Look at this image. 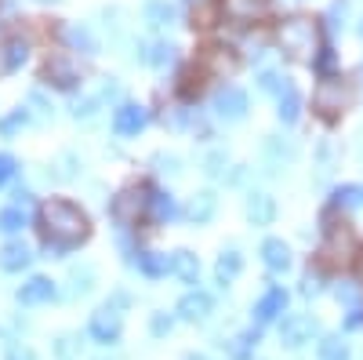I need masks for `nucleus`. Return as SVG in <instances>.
<instances>
[{
	"label": "nucleus",
	"mask_w": 363,
	"mask_h": 360,
	"mask_svg": "<svg viewBox=\"0 0 363 360\" xmlns=\"http://www.w3.org/2000/svg\"><path fill=\"white\" fill-rule=\"evenodd\" d=\"M262 262L272 269V273H284V269L291 266V248L284 244L280 236H269L262 244Z\"/></svg>",
	"instance_id": "obj_13"
},
{
	"label": "nucleus",
	"mask_w": 363,
	"mask_h": 360,
	"mask_svg": "<svg viewBox=\"0 0 363 360\" xmlns=\"http://www.w3.org/2000/svg\"><path fill=\"white\" fill-rule=\"evenodd\" d=\"M352 200H359V190H356V186H342V190L335 193V204H352Z\"/></svg>",
	"instance_id": "obj_39"
},
{
	"label": "nucleus",
	"mask_w": 363,
	"mask_h": 360,
	"mask_svg": "<svg viewBox=\"0 0 363 360\" xmlns=\"http://www.w3.org/2000/svg\"><path fill=\"white\" fill-rule=\"evenodd\" d=\"M22 226H26L22 207H4V212H0V233H18Z\"/></svg>",
	"instance_id": "obj_28"
},
{
	"label": "nucleus",
	"mask_w": 363,
	"mask_h": 360,
	"mask_svg": "<svg viewBox=\"0 0 363 360\" xmlns=\"http://www.w3.org/2000/svg\"><path fill=\"white\" fill-rule=\"evenodd\" d=\"M301 291H306V295H313V291H320V280H316V277L309 273V277H306V288H301Z\"/></svg>",
	"instance_id": "obj_43"
},
{
	"label": "nucleus",
	"mask_w": 363,
	"mask_h": 360,
	"mask_svg": "<svg viewBox=\"0 0 363 360\" xmlns=\"http://www.w3.org/2000/svg\"><path fill=\"white\" fill-rule=\"evenodd\" d=\"M26 58H29V44H26V37H8L4 48H0V73L18 70Z\"/></svg>",
	"instance_id": "obj_12"
},
{
	"label": "nucleus",
	"mask_w": 363,
	"mask_h": 360,
	"mask_svg": "<svg viewBox=\"0 0 363 360\" xmlns=\"http://www.w3.org/2000/svg\"><path fill=\"white\" fill-rule=\"evenodd\" d=\"M37 4H58V0H37Z\"/></svg>",
	"instance_id": "obj_45"
},
{
	"label": "nucleus",
	"mask_w": 363,
	"mask_h": 360,
	"mask_svg": "<svg viewBox=\"0 0 363 360\" xmlns=\"http://www.w3.org/2000/svg\"><path fill=\"white\" fill-rule=\"evenodd\" d=\"M356 251V236L349 222H327V240H323V255L330 262H349Z\"/></svg>",
	"instance_id": "obj_5"
},
{
	"label": "nucleus",
	"mask_w": 363,
	"mask_h": 360,
	"mask_svg": "<svg viewBox=\"0 0 363 360\" xmlns=\"http://www.w3.org/2000/svg\"><path fill=\"white\" fill-rule=\"evenodd\" d=\"M240 269H244V258H240L236 251H222V258H218V266H215V277H218V284H229Z\"/></svg>",
	"instance_id": "obj_22"
},
{
	"label": "nucleus",
	"mask_w": 363,
	"mask_h": 360,
	"mask_svg": "<svg viewBox=\"0 0 363 360\" xmlns=\"http://www.w3.org/2000/svg\"><path fill=\"white\" fill-rule=\"evenodd\" d=\"M95 109H99V99H77L73 102V116L77 120H91V116H95Z\"/></svg>",
	"instance_id": "obj_34"
},
{
	"label": "nucleus",
	"mask_w": 363,
	"mask_h": 360,
	"mask_svg": "<svg viewBox=\"0 0 363 360\" xmlns=\"http://www.w3.org/2000/svg\"><path fill=\"white\" fill-rule=\"evenodd\" d=\"M359 273H363V255H359Z\"/></svg>",
	"instance_id": "obj_46"
},
{
	"label": "nucleus",
	"mask_w": 363,
	"mask_h": 360,
	"mask_svg": "<svg viewBox=\"0 0 363 360\" xmlns=\"http://www.w3.org/2000/svg\"><path fill=\"white\" fill-rule=\"evenodd\" d=\"M338 302H345V306H352V313H359V302H363V295H359V288H356V284L342 280V288H338Z\"/></svg>",
	"instance_id": "obj_32"
},
{
	"label": "nucleus",
	"mask_w": 363,
	"mask_h": 360,
	"mask_svg": "<svg viewBox=\"0 0 363 360\" xmlns=\"http://www.w3.org/2000/svg\"><path fill=\"white\" fill-rule=\"evenodd\" d=\"M29 248L22 244V240H11V244H4L0 248V269H4V273H18V269H26L29 266Z\"/></svg>",
	"instance_id": "obj_17"
},
{
	"label": "nucleus",
	"mask_w": 363,
	"mask_h": 360,
	"mask_svg": "<svg viewBox=\"0 0 363 360\" xmlns=\"http://www.w3.org/2000/svg\"><path fill=\"white\" fill-rule=\"evenodd\" d=\"M145 190L142 186H128V190H120L116 197H113V204H109V212H113V219L120 222V226H135L138 219H142V212H145Z\"/></svg>",
	"instance_id": "obj_4"
},
{
	"label": "nucleus",
	"mask_w": 363,
	"mask_h": 360,
	"mask_svg": "<svg viewBox=\"0 0 363 360\" xmlns=\"http://www.w3.org/2000/svg\"><path fill=\"white\" fill-rule=\"evenodd\" d=\"M29 106H33V113H37L40 120H48V116H51V106H48V99H44L40 92H29Z\"/></svg>",
	"instance_id": "obj_35"
},
{
	"label": "nucleus",
	"mask_w": 363,
	"mask_h": 360,
	"mask_svg": "<svg viewBox=\"0 0 363 360\" xmlns=\"http://www.w3.org/2000/svg\"><path fill=\"white\" fill-rule=\"evenodd\" d=\"M26 116H29L26 109H18V113H11L8 120H0V131H4V135H11V131H15L18 124H26Z\"/></svg>",
	"instance_id": "obj_36"
},
{
	"label": "nucleus",
	"mask_w": 363,
	"mask_h": 360,
	"mask_svg": "<svg viewBox=\"0 0 363 360\" xmlns=\"http://www.w3.org/2000/svg\"><path fill=\"white\" fill-rule=\"evenodd\" d=\"M284 306H287V295L280 291V288H272L265 298H262V302H258V320H277L280 313H284Z\"/></svg>",
	"instance_id": "obj_21"
},
{
	"label": "nucleus",
	"mask_w": 363,
	"mask_h": 360,
	"mask_svg": "<svg viewBox=\"0 0 363 360\" xmlns=\"http://www.w3.org/2000/svg\"><path fill=\"white\" fill-rule=\"evenodd\" d=\"M359 204H363V190H359Z\"/></svg>",
	"instance_id": "obj_48"
},
{
	"label": "nucleus",
	"mask_w": 363,
	"mask_h": 360,
	"mask_svg": "<svg viewBox=\"0 0 363 360\" xmlns=\"http://www.w3.org/2000/svg\"><path fill=\"white\" fill-rule=\"evenodd\" d=\"M211 306H215V298L207 291H189V295H182V302H178V317L182 320H203L211 313Z\"/></svg>",
	"instance_id": "obj_11"
},
{
	"label": "nucleus",
	"mask_w": 363,
	"mask_h": 360,
	"mask_svg": "<svg viewBox=\"0 0 363 360\" xmlns=\"http://www.w3.org/2000/svg\"><path fill=\"white\" fill-rule=\"evenodd\" d=\"M258 84H262V92H269V95H277V99H280V95L287 92V87H291V80H287V77H280V73H272V70H265Z\"/></svg>",
	"instance_id": "obj_29"
},
{
	"label": "nucleus",
	"mask_w": 363,
	"mask_h": 360,
	"mask_svg": "<svg viewBox=\"0 0 363 360\" xmlns=\"http://www.w3.org/2000/svg\"><path fill=\"white\" fill-rule=\"evenodd\" d=\"M91 280H95V266H80V269H73L69 273V295H84V291H91Z\"/></svg>",
	"instance_id": "obj_26"
},
{
	"label": "nucleus",
	"mask_w": 363,
	"mask_h": 360,
	"mask_svg": "<svg viewBox=\"0 0 363 360\" xmlns=\"http://www.w3.org/2000/svg\"><path fill=\"white\" fill-rule=\"evenodd\" d=\"M8 360H37V353L29 346H15V349H8Z\"/></svg>",
	"instance_id": "obj_40"
},
{
	"label": "nucleus",
	"mask_w": 363,
	"mask_h": 360,
	"mask_svg": "<svg viewBox=\"0 0 363 360\" xmlns=\"http://www.w3.org/2000/svg\"><path fill=\"white\" fill-rule=\"evenodd\" d=\"M189 360H207V356H189Z\"/></svg>",
	"instance_id": "obj_47"
},
{
	"label": "nucleus",
	"mask_w": 363,
	"mask_h": 360,
	"mask_svg": "<svg viewBox=\"0 0 363 360\" xmlns=\"http://www.w3.org/2000/svg\"><path fill=\"white\" fill-rule=\"evenodd\" d=\"M145 62H153V66H171V62H174V48H171V44H164V40L149 44V51H145Z\"/></svg>",
	"instance_id": "obj_27"
},
{
	"label": "nucleus",
	"mask_w": 363,
	"mask_h": 360,
	"mask_svg": "<svg viewBox=\"0 0 363 360\" xmlns=\"http://www.w3.org/2000/svg\"><path fill=\"white\" fill-rule=\"evenodd\" d=\"M171 273H178L186 284H196V277H200L196 255H193V251H174V255H171Z\"/></svg>",
	"instance_id": "obj_19"
},
{
	"label": "nucleus",
	"mask_w": 363,
	"mask_h": 360,
	"mask_svg": "<svg viewBox=\"0 0 363 360\" xmlns=\"http://www.w3.org/2000/svg\"><path fill=\"white\" fill-rule=\"evenodd\" d=\"M215 113L222 120H244L247 116V92H240V87L225 84L222 92L215 95Z\"/></svg>",
	"instance_id": "obj_8"
},
{
	"label": "nucleus",
	"mask_w": 363,
	"mask_h": 360,
	"mask_svg": "<svg viewBox=\"0 0 363 360\" xmlns=\"http://www.w3.org/2000/svg\"><path fill=\"white\" fill-rule=\"evenodd\" d=\"M280 120H284V124H291V120H298V113H301V95L294 92V84L287 87V92L280 95Z\"/></svg>",
	"instance_id": "obj_23"
},
{
	"label": "nucleus",
	"mask_w": 363,
	"mask_h": 360,
	"mask_svg": "<svg viewBox=\"0 0 363 360\" xmlns=\"http://www.w3.org/2000/svg\"><path fill=\"white\" fill-rule=\"evenodd\" d=\"M11 175H15V157H8V153H0V182H8Z\"/></svg>",
	"instance_id": "obj_37"
},
{
	"label": "nucleus",
	"mask_w": 363,
	"mask_h": 360,
	"mask_svg": "<svg viewBox=\"0 0 363 360\" xmlns=\"http://www.w3.org/2000/svg\"><path fill=\"white\" fill-rule=\"evenodd\" d=\"M66 44L73 51H84V55H95L99 51V40H95V33H91L87 26H66Z\"/></svg>",
	"instance_id": "obj_20"
},
{
	"label": "nucleus",
	"mask_w": 363,
	"mask_h": 360,
	"mask_svg": "<svg viewBox=\"0 0 363 360\" xmlns=\"http://www.w3.org/2000/svg\"><path fill=\"white\" fill-rule=\"evenodd\" d=\"M174 197L171 193H157L153 197V215H157V222H167V219H174Z\"/></svg>",
	"instance_id": "obj_31"
},
{
	"label": "nucleus",
	"mask_w": 363,
	"mask_h": 360,
	"mask_svg": "<svg viewBox=\"0 0 363 360\" xmlns=\"http://www.w3.org/2000/svg\"><path fill=\"white\" fill-rule=\"evenodd\" d=\"M320 360H349V346L342 339H323L320 342Z\"/></svg>",
	"instance_id": "obj_30"
},
{
	"label": "nucleus",
	"mask_w": 363,
	"mask_h": 360,
	"mask_svg": "<svg viewBox=\"0 0 363 360\" xmlns=\"http://www.w3.org/2000/svg\"><path fill=\"white\" fill-rule=\"evenodd\" d=\"M48 298H55V284L48 277H33L29 284L18 288V302L22 306H40V302H48Z\"/></svg>",
	"instance_id": "obj_14"
},
{
	"label": "nucleus",
	"mask_w": 363,
	"mask_h": 360,
	"mask_svg": "<svg viewBox=\"0 0 363 360\" xmlns=\"http://www.w3.org/2000/svg\"><path fill=\"white\" fill-rule=\"evenodd\" d=\"M145 120H149V113H145L142 106L124 102V106L113 113V128H116V135H138V131L145 128Z\"/></svg>",
	"instance_id": "obj_10"
},
{
	"label": "nucleus",
	"mask_w": 363,
	"mask_h": 360,
	"mask_svg": "<svg viewBox=\"0 0 363 360\" xmlns=\"http://www.w3.org/2000/svg\"><path fill=\"white\" fill-rule=\"evenodd\" d=\"M316 66H320V70H323V73H327V70H330V66H335V55H330V51H323V55H320V58H316Z\"/></svg>",
	"instance_id": "obj_42"
},
{
	"label": "nucleus",
	"mask_w": 363,
	"mask_h": 360,
	"mask_svg": "<svg viewBox=\"0 0 363 360\" xmlns=\"http://www.w3.org/2000/svg\"><path fill=\"white\" fill-rule=\"evenodd\" d=\"M313 335H316V320H313L309 313H291V317H284V324H280V339H284V346H291V349L313 342Z\"/></svg>",
	"instance_id": "obj_7"
},
{
	"label": "nucleus",
	"mask_w": 363,
	"mask_h": 360,
	"mask_svg": "<svg viewBox=\"0 0 363 360\" xmlns=\"http://www.w3.org/2000/svg\"><path fill=\"white\" fill-rule=\"evenodd\" d=\"M44 80L55 84V87H77L80 73H77V66H73V58H66V55H51V58H48V66H44Z\"/></svg>",
	"instance_id": "obj_9"
},
{
	"label": "nucleus",
	"mask_w": 363,
	"mask_h": 360,
	"mask_svg": "<svg viewBox=\"0 0 363 360\" xmlns=\"http://www.w3.org/2000/svg\"><path fill=\"white\" fill-rule=\"evenodd\" d=\"M157 168H160V171H171V175L182 171V168H178V157H164V153L157 157Z\"/></svg>",
	"instance_id": "obj_41"
},
{
	"label": "nucleus",
	"mask_w": 363,
	"mask_h": 360,
	"mask_svg": "<svg viewBox=\"0 0 363 360\" xmlns=\"http://www.w3.org/2000/svg\"><path fill=\"white\" fill-rule=\"evenodd\" d=\"M124 302H128V295H116L113 306L106 302L95 317H91V335H95L99 342H113L120 335V310L116 306H124Z\"/></svg>",
	"instance_id": "obj_6"
},
{
	"label": "nucleus",
	"mask_w": 363,
	"mask_h": 360,
	"mask_svg": "<svg viewBox=\"0 0 363 360\" xmlns=\"http://www.w3.org/2000/svg\"><path fill=\"white\" fill-rule=\"evenodd\" d=\"M40 226L48 233V244H58V248H66V251L77 248L80 240L91 233L87 215L80 212L77 204H69V200H48L40 207Z\"/></svg>",
	"instance_id": "obj_1"
},
{
	"label": "nucleus",
	"mask_w": 363,
	"mask_h": 360,
	"mask_svg": "<svg viewBox=\"0 0 363 360\" xmlns=\"http://www.w3.org/2000/svg\"><path fill=\"white\" fill-rule=\"evenodd\" d=\"M171 324H174V320H171L167 313H157V317H153V335H167Z\"/></svg>",
	"instance_id": "obj_38"
},
{
	"label": "nucleus",
	"mask_w": 363,
	"mask_h": 360,
	"mask_svg": "<svg viewBox=\"0 0 363 360\" xmlns=\"http://www.w3.org/2000/svg\"><path fill=\"white\" fill-rule=\"evenodd\" d=\"M225 164H229V157L222 153V149H215V153H207V160H203V171L218 178V175H225Z\"/></svg>",
	"instance_id": "obj_33"
},
{
	"label": "nucleus",
	"mask_w": 363,
	"mask_h": 360,
	"mask_svg": "<svg viewBox=\"0 0 363 360\" xmlns=\"http://www.w3.org/2000/svg\"><path fill=\"white\" fill-rule=\"evenodd\" d=\"M269 0H225V15L236 18V22H251L265 11Z\"/></svg>",
	"instance_id": "obj_18"
},
{
	"label": "nucleus",
	"mask_w": 363,
	"mask_h": 360,
	"mask_svg": "<svg viewBox=\"0 0 363 360\" xmlns=\"http://www.w3.org/2000/svg\"><path fill=\"white\" fill-rule=\"evenodd\" d=\"M171 18H174V8L167 4V0H153V4L145 8V22L149 26H171Z\"/></svg>",
	"instance_id": "obj_24"
},
{
	"label": "nucleus",
	"mask_w": 363,
	"mask_h": 360,
	"mask_svg": "<svg viewBox=\"0 0 363 360\" xmlns=\"http://www.w3.org/2000/svg\"><path fill=\"white\" fill-rule=\"evenodd\" d=\"M359 33H363V26H359Z\"/></svg>",
	"instance_id": "obj_49"
},
{
	"label": "nucleus",
	"mask_w": 363,
	"mask_h": 360,
	"mask_svg": "<svg viewBox=\"0 0 363 360\" xmlns=\"http://www.w3.org/2000/svg\"><path fill=\"white\" fill-rule=\"evenodd\" d=\"M352 92H349V84L342 77H327L320 87H316V95H313V106L323 113V116H338L345 106H349Z\"/></svg>",
	"instance_id": "obj_3"
},
{
	"label": "nucleus",
	"mask_w": 363,
	"mask_h": 360,
	"mask_svg": "<svg viewBox=\"0 0 363 360\" xmlns=\"http://www.w3.org/2000/svg\"><path fill=\"white\" fill-rule=\"evenodd\" d=\"M138 266L145 269L149 277H160V273H167V269H171V258L167 255H157V251H145V255H138Z\"/></svg>",
	"instance_id": "obj_25"
},
{
	"label": "nucleus",
	"mask_w": 363,
	"mask_h": 360,
	"mask_svg": "<svg viewBox=\"0 0 363 360\" xmlns=\"http://www.w3.org/2000/svg\"><path fill=\"white\" fill-rule=\"evenodd\" d=\"M280 44L291 58H298V62H313L316 58V26L313 18H287L280 22Z\"/></svg>",
	"instance_id": "obj_2"
},
{
	"label": "nucleus",
	"mask_w": 363,
	"mask_h": 360,
	"mask_svg": "<svg viewBox=\"0 0 363 360\" xmlns=\"http://www.w3.org/2000/svg\"><path fill=\"white\" fill-rule=\"evenodd\" d=\"M247 219L255 226H269L272 219H277V200H272L269 193H251L247 197Z\"/></svg>",
	"instance_id": "obj_15"
},
{
	"label": "nucleus",
	"mask_w": 363,
	"mask_h": 360,
	"mask_svg": "<svg viewBox=\"0 0 363 360\" xmlns=\"http://www.w3.org/2000/svg\"><path fill=\"white\" fill-rule=\"evenodd\" d=\"M189 4H196V8H203V4H207V0H189Z\"/></svg>",
	"instance_id": "obj_44"
},
{
	"label": "nucleus",
	"mask_w": 363,
	"mask_h": 360,
	"mask_svg": "<svg viewBox=\"0 0 363 360\" xmlns=\"http://www.w3.org/2000/svg\"><path fill=\"white\" fill-rule=\"evenodd\" d=\"M215 212H218V197L211 193V190H203V193H196L193 200H189V207H186V215L196 222V226H203V222H211L215 219Z\"/></svg>",
	"instance_id": "obj_16"
}]
</instances>
